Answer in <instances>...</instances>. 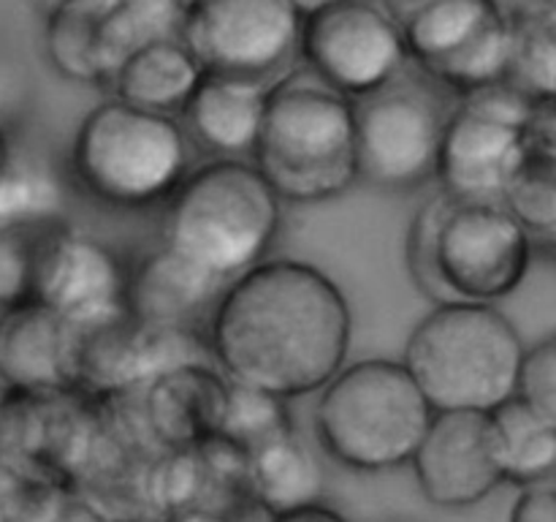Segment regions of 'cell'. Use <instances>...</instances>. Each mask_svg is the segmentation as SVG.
I'll use <instances>...</instances> for the list:
<instances>
[{
  "instance_id": "obj_32",
  "label": "cell",
  "mask_w": 556,
  "mask_h": 522,
  "mask_svg": "<svg viewBox=\"0 0 556 522\" xmlns=\"http://www.w3.org/2000/svg\"><path fill=\"white\" fill-rule=\"evenodd\" d=\"M269 522H351L348 517H342L340 511L331 509L326 504H307L299 506V509L282 511V514H275Z\"/></svg>"
},
{
  "instance_id": "obj_9",
  "label": "cell",
  "mask_w": 556,
  "mask_h": 522,
  "mask_svg": "<svg viewBox=\"0 0 556 522\" xmlns=\"http://www.w3.org/2000/svg\"><path fill=\"white\" fill-rule=\"evenodd\" d=\"M538 103L505 79L459 96L434 169L440 194L454 201L500 204L532 156L527 123Z\"/></svg>"
},
{
  "instance_id": "obj_11",
  "label": "cell",
  "mask_w": 556,
  "mask_h": 522,
  "mask_svg": "<svg viewBox=\"0 0 556 522\" xmlns=\"http://www.w3.org/2000/svg\"><path fill=\"white\" fill-rule=\"evenodd\" d=\"M299 63L353 101L410 65L402 20L380 0H329L304 11Z\"/></svg>"
},
{
  "instance_id": "obj_28",
  "label": "cell",
  "mask_w": 556,
  "mask_h": 522,
  "mask_svg": "<svg viewBox=\"0 0 556 522\" xmlns=\"http://www.w3.org/2000/svg\"><path fill=\"white\" fill-rule=\"evenodd\" d=\"M38 237L0 232V321L22 304L33 302V266Z\"/></svg>"
},
{
  "instance_id": "obj_38",
  "label": "cell",
  "mask_w": 556,
  "mask_h": 522,
  "mask_svg": "<svg viewBox=\"0 0 556 522\" xmlns=\"http://www.w3.org/2000/svg\"><path fill=\"white\" fill-rule=\"evenodd\" d=\"M5 90H9V79H5V69H3V63H0V107H3Z\"/></svg>"
},
{
  "instance_id": "obj_3",
  "label": "cell",
  "mask_w": 556,
  "mask_h": 522,
  "mask_svg": "<svg viewBox=\"0 0 556 522\" xmlns=\"http://www.w3.org/2000/svg\"><path fill=\"white\" fill-rule=\"evenodd\" d=\"M250 161L282 201L337 199L358 183L353 101L293 69L269 87Z\"/></svg>"
},
{
  "instance_id": "obj_14",
  "label": "cell",
  "mask_w": 556,
  "mask_h": 522,
  "mask_svg": "<svg viewBox=\"0 0 556 522\" xmlns=\"http://www.w3.org/2000/svg\"><path fill=\"white\" fill-rule=\"evenodd\" d=\"M418 489L438 509H470L503 484L489 413L434 411L410 460Z\"/></svg>"
},
{
  "instance_id": "obj_8",
  "label": "cell",
  "mask_w": 556,
  "mask_h": 522,
  "mask_svg": "<svg viewBox=\"0 0 556 522\" xmlns=\"http://www.w3.org/2000/svg\"><path fill=\"white\" fill-rule=\"evenodd\" d=\"M454 103L424 74L396 79L353 98L356 177L372 188L413 190L434 179L445 123Z\"/></svg>"
},
{
  "instance_id": "obj_40",
  "label": "cell",
  "mask_w": 556,
  "mask_h": 522,
  "mask_svg": "<svg viewBox=\"0 0 556 522\" xmlns=\"http://www.w3.org/2000/svg\"><path fill=\"white\" fill-rule=\"evenodd\" d=\"M38 5H41V11H49L52 9V5H58V3H63V0H36Z\"/></svg>"
},
{
  "instance_id": "obj_7",
  "label": "cell",
  "mask_w": 556,
  "mask_h": 522,
  "mask_svg": "<svg viewBox=\"0 0 556 522\" xmlns=\"http://www.w3.org/2000/svg\"><path fill=\"white\" fill-rule=\"evenodd\" d=\"M71 172L101 204L147 210L163 204L190 172V139L172 114L106 98L76 128Z\"/></svg>"
},
{
  "instance_id": "obj_34",
  "label": "cell",
  "mask_w": 556,
  "mask_h": 522,
  "mask_svg": "<svg viewBox=\"0 0 556 522\" xmlns=\"http://www.w3.org/2000/svg\"><path fill=\"white\" fill-rule=\"evenodd\" d=\"M11 150H14V141H11L9 130L0 125V177H3L5 166H9V161H11Z\"/></svg>"
},
{
  "instance_id": "obj_4",
  "label": "cell",
  "mask_w": 556,
  "mask_h": 522,
  "mask_svg": "<svg viewBox=\"0 0 556 522\" xmlns=\"http://www.w3.org/2000/svg\"><path fill=\"white\" fill-rule=\"evenodd\" d=\"M535 253L519 221L492 201L440 194L421 207L410 232L413 275L440 302L497 304L514 297Z\"/></svg>"
},
{
  "instance_id": "obj_16",
  "label": "cell",
  "mask_w": 556,
  "mask_h": 522,
  "mask_svg": "<svg viewBox=\"0 0 556 522\" xmlns=\"http://www.w3.org/2000/svg\"><path fill=\"white\" fill-rule=\"evenodd\" d=\"M0 378L11 391L52 395L76 389V330L36 302L0 321Z\"/></svg>"
},
{
  "instance_id": "obj_41",
  "label": "cell",
  "mask_w": 556,
  "mask_h": 522,
  "mask_svg": "<svg viewBox=\"0 0 556 522\" xmlns=\"http://www.w3.org/2000/svg\"><path fill=\"white\" fill-rule=\"evenodd\" d=\"M172 3L174 5H179V9H190V5H193V3H199V0H172Z\"/></svg>"
},
{
  "instance_id": "obj_17",
  "label": "cell",
  "mask_w": 556,
  "mask_h": 522,
  "mask_svg": "<svg viewBox=\"0 0 556 522\" xmlns=\"http://www.w3.org/2000/svg\"><path fill=\"white\" fill-rule=\"evenodd\" d=\"M269 87V82L204 71L179 112L185 134L215 158H250L264 123Z\"/></svg>"
},
{
  "instance_id": "obj_26",
  "label": "cell",
  "mask_w": 556,
  "mask_h": 522,
  "mask_svg": "<svg viewBox=\"0 0 556 522\" xmlns=\"http://www.w3.org/2000/svg\"><path fill=\"white\" fill-rule=\"evenodd\" d=\"M293 422L288 417V408L282 397L261 391L255 386L239 384L228 378L226 411H223L220 433L217 438L231 444L242 455L258 449L261 444L280 435L293 433Z\"/></svg>"
},
{
  "instance_id": "obj_39",
  "label": "cell",
  "mask_w": 556,
  "mask_h": 522,
  "mask_svg": "<svg viewBox=\"0 0 556 522\" xmlns=\"http://www.w3.org/2000/svg\"><path fill=\"white\" fill-rule=\"evenodd\" d=\"M9 395H11L9 384H5V381L0 378V411H3V406H5V400H9Z\"/></svg>"
},
{
  "instance_id": "obj_15",
  "label": "cell",
  "mask_w": 556,
  "mask_h": 522,
  "mask_svg": "<svg viewBox=\"0 0 556 522\" xmlns=\"http://www.w3.org/2000/svg\"><path fill=\"white\" fill-rule=\"evenodd\" d=\"M226 286L163 245L128 275V315L150 330L199 335Z\"/></svg>"
},
{
  "instance_id": "obj_12",
  "label": "cell",
  "mask_w": 556,
  "mask_h": 522,
  "mask_svg": "<svg viewBox=\"0 0 556 522\" xmlns=\"http://www.w3.org/2000/svg\"><path fill=\"white\" fill-rule=\"evenodd\" d=\"M407 60L451 96L505 76L508 9L500 0H424L402 16Z\"/></svg>"
},
{
  "instance_id": "obj_29",
  "label": "cell",
  "mask_w": 556,
  "mask_h": 522,
  "mask_svg": "<svg viewBox=\"0 0 556 522\" xmlns=\"http://www.w3.org/2000/svg\"><path fill=\"white\" fill-rule=\"evenodd\" d=\"M527 406L556 419V337L546 335L535 346H525L516 375V395Z\"/></svg>"
},
{
  "instance_id": "obj_36",
  "label": "cell",
  "mask_w": 556,
  "mask_h": 522,
  "mask_svg": "<svg viewBox=\"0 0 556 522\" xmlns=\"http://www.w3.org/2000/svg\"><path fill=\"white\" fill-rule=\"evenodd\" d=\"M0 522H14V517H11V506L3 493H0Z\"/></svg>"
},
{
  "instance_id": "obj_24",
  "label": "cell",
  "mask_w": 556,
  "mask_h": 522,
  "mask_svg": "<svg viewBox=\"0 0 556 522\" xmlns=\"http://www.w3.org/2000/svg\"><path fill=\"white\" fill-rule=\"evenodd\" d=\"M508 85L532 101H556V5L527 0L508 9Z\"/></svg>"
},
{
  "instance_id": "obj_19",
  "label": "cell",
  "mask_w": 556,
  "mask_h": 522,
  "mask_svg": "<svg viewBox=\"0 0 556 522\" xmlns=\"http://www.w3.org/2000/svg\"><path fill=\"white\" fill-rule=\"evenodd\" d=\"M324 489V465L296 430L244 455V493L266 514L275 517L299 506L318 504Z\"/></svg>"
},
{
  "instance_id": "obj_33",
  "label": "cell",
  "mask_w": 556,
  "mask_h": 522,
  "mask_svg": "<svg viewBox=\"0 0 556 522\" xmlns=\"http://www.w3.org/2000/svg\"><path fill=\"white\" fill-rule=\"evenodd\" d=\"M172 522H233V520L228 514H217V511L190 509V511H182L179 517H174Z\"/></svg>"
},
{
  "instance_id": "obj_2",
  "label": "cell",
  "mask_w": 556,
  "mask_h": 522,
  "mask_svg": "<svg viewBox=\"0 0 556 522\" xmlns=\"http://www.w3.org/2000/svg\"><path fill=\"white\" fill-rule=\"evenodd\" d=\"M163 204V245L223 283L264 261L282 226V199L250 158L190 169Z\"/></svg>"
},
{
  "instance_id": "obj_22",
  "label": "cell",
  "mask_w": 556,
  "mask_h": 522,
  "mask_svg": "<svg viewBox=\"0 0 556 522\" xmlns=\"http://www.w3.org/2000/svg\"><path fill=\"white\" fill-rule=\"evenodd\" d=\"M65 185L47 158L11 150V161L0 177V232L30 237L63 226Z\"/></svg>"
},
{
  "instance_id": "obj_21",
  "label": "cell",
  "mask_w": 556,
  "mask_h": 522,
  "mask_svg": "<svg viewBox=\"0 0 556 522\" xmlns=\"http://www.w3.org/2000/svg\"><path fill=\"white\" fill-rule=\"evenodd\" d=\"M489 440L503 484H525L554 478L556 473V419L510 397L489 411Z\"/></svg>"
},
{
  "instance_id": "obj_10",
  "label": "cell",
  "mask_w": 556,
  "mask_h": 522,
  "mask_svg": "<svg viewBox=\"0 0 556 522\" xmlns=\"http://www.w3.org/2000/svg\"><path fill=\"white\" fill-rule=\"evenodd\" d=\"M302 20L293 0H199L185 9L179 41L210 74L275 85L296 69Z\"/></svg>"
},
{
  "instance_id": "obj_13",
  "label": "cell",
  "mask_w": 556,
  "mask_h": 522,
  "mask_svg": "<svg viewBox=\"0 0 556 522\" xmlns=\"http://www.w3.org/2000/svg\"><path fill=\"white\" fill-rule=\"evenodd\" d=\"M128 275L106 243L63 223L36 243L33 302L76 332L101 330L128 319Z\"/></svg>"
},
{
  "instance_id": "obj_1",
  "label": "cell",
  "mask_w": 556,
  "mask_h": 522,
  "mask_svg": "<svg viewBox=\"0 0 556 522\" xmlns=\"http://www.w3.org/2000/svg\"><path fill=\"white\" fill-rule=\"evenodd\" d=\"M204 340L226 378L291 400L318 391L348 362L353 313L315 264L264 259L228 283Z\"/></svg>"
},
{
  "instance_id": "obj_31",
  "label": "cell",
  "mask_w": 556,
  "mask_h": 522,
  "mask_svg": "<svg viewBox=\"0 0 556 522\" xmlns=\"http://www.w3.org/2000/svg\"><path fill=\"white\" fill-rule=\"evenodd\" d=\"M22 522H117L109 514H103L98 506L87 504V500L76 498H54V504L49 506V511L43 509L41 514H30Z\"/></svg>"
},
{
  "instance_id": "obj_5",
  "label": "cell",
  "mask_w": 556,
  "mask_h": 522,
  "mask_svg": "<svg viewBox=\"0 0 556 522\" xmlns=\"http://www.w3.org/2000/svg\"><path fill=\"white\" fill-rule=\"evenodd\" d=\"M525 340L497 304L440 302L405 343L400 362L432 411L489 413L516 395Z\"/></svg>"
},
{
  "instance_id": "obj_6",
  "label": "cell",
  "mask_w": 556,
  "mask_h": 522,
  "mask_svg": "<svg viewBox=\"0 0 556 522\" xmlns=\"http://www.w3.org/2000/svg\"><path fill=\"white\" fill-rule=\"evenodd\" d=\"M432 406L400 359L342 364L318 389L315 433L331 460L358 473L410 465Z\"/></svg>"
},
{
  "instance_id": "obj_20",
  "label": "cell",
  "mask_w": 556,
  "mask_h": 522,
  "mask_svg": "<svg viewBox=\"0 0 556 522\" xmlns=\"http://www.w3.org/2000/svg\"><path fill=\"white\" fill-rule=\"evenodd\" d=\"M201 76L204 69L190 49L179 38H163L130 54L114 71L106 87L112 90V98L130 107L177 117Z\"/></svg>"
},
{
  "instance_id": "obj_23",
  "label": "cell",
  "mask_w": 556,
  "mask_h": 522,
  "mask_svg": "<svg viewBox=\"0 0 556 522\" xmlns=\"http://www.w3.org/2000/svg\"><path fill=\"white\" fill-rule=\"evenodd\" d=\"M114 0H63L52 5L43 25V49L63 79L103 87L101 27Z\"/></svg>"
},
{
  "instance_id": "obj_37",
  "label": "cell",
  "mask_w": 556,
  "mask_h": 522,
  "mask_svg": "<svg viewBox=\"0 0 556 522\" xmlns=\"http://www.w3.org/2000/svg\"><path fill=\"white\" fill-rule=\"evenodd\" d=\"M293 3H296L302 11H313V9H318V5L329 3V0H293Z\"/></svg>"
},
{
  "instance_id": "obj_30",
  "label": "cell",
  "mask_w": 556,
  "mask_h": 522,
  "mask_svg": "<svg viewBox=\"0 0 556 522\" xmlns=\"http://www.w3.org/2000/svg\"><path fill=\"white\" fill-rule=\"evenodd\" d=\"M510 522H556V482L543 478L519 487Z\"/></svg>"
},
{
  "instance_id": "obj_35",
  "label": "cell",
  "mask_w": 556,
  "mask_h": 522,
  "mask_svg": "<svg viewBox=\"0 0 556 522\" xmlns=\"http://www.w3.org/2000/svg\"><path fill=\"white\" fill-rule=\"evenodd\" d=\"M380 3H383L386 9L394 11V14L402 20V16H405L407 11H413V9H416V5H421L424 0H380Z\"/></svg>"
},
{
  "instance_id": "obj_18",
  "label": "cell",
  "mask_w": 556,
  "mask_h": 522,
  "mask_svg": "<svg viewBox=\"0 0 556 522\" xmlns=\"http://www.w3.org/2000/svg\"><path fill=\"white\" fill-rule=\"evenodd\" d=\"M226 395V375L204 362H185L147 381L144 411L157 438L177 449H195L220 433Z\"/></svg>"
},
{
  "instance_id": "obj_25",
  "label": "cell",
  "mask_w": 556,
  "mask_h": 522,
  "mask_svg": "<svg viewBox=\"0 0 556 522\" xmlns=\"http://www.w3.org/2000/svg\"><path fill=\"white\" fill-rule=\"evenodd\" d=\"M182 14L185 11L172 0H114L101 27V60L106 85L114 71L141 47L163 41V38H179Z\"/></svg>"
},
{
  "instance_id": "obj_27",
  "label": "cell",
  "mask_w": 556,
  "mask_h": 522,
  "mask_svg": "<svg viewBox=\"0 0 556 522\" xmlns=\"http://www.w3.org/2000/svg\"><path fill=\"white\" fill-rule=\"evenodd\" d=\"M500 204L519 221L535 250L556 245V158L530 156Z\"/></svg>"
}]
</instances>
